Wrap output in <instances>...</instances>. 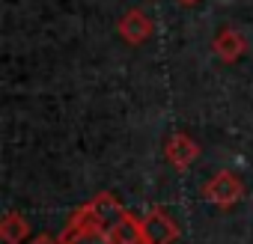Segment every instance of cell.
I'll return each mask as SVG.
<instances>
[{
    "label": "cell",
    "instance_id": "1",
    "mask_svg": "<svg viewBox=\"0 0 253 244\" xmlns=\"http://www.w3.org/2000/svg\"><path fill=\"white\" fill-rule=\"evenodd\" d=\"M63 244H113V235H110V226L98 217V211L92 208V203L81 205L66 229H63Z\"/></svg>",
    "mask_w": 253,
    "mask_h": 244
},
{
    "label": "cell",
    "instance_id": "2",
    "mask_svg": "<svg viewBox=\"0 0 253 244\" xmlns=\"http://www.w3.org/2000/svg\"><path fill=\"white\" fill-rule=\"evenodd\" d=\"M203 197H206V203H211V205H217V208H232V205L244 197V185H241V179H238L235 173L220 170V173H214V176L203 185Z\"/></svg>",
    "mask_w": 253,
    "mask_h": 244
},
{
    "label": "cell",
    "instance_id": "3",
    "mask_svg": "<svg viewBox=\"0 0 253 244\" xmlns=\"http://www.w3.org/2000/svg\"><path fill=\"white\" fill-rule=\"evenodd\" d=\"M179 241V223L164 211L152 208L143 220V244H176Z\"/></svg>",
    "mask_w": 253,
    "mask_h": 244
},
{
    "label": "cell",
    "instance_id": "4",
    "mask_svg": "<svg viewBox=\"0 0 253 244\" xmlns=\"http://www.w3.org/2000/svg\"><path fill=\"white\" fill-rule=\"evenodd\" d=\"M152 30H155V24H152V18L143 9H128L119 18V24H116V33L128 45H143L152 36Z\"/></svg>",
    "mask_w": 253,
    "mask_h": 244
},
{
    "label": "cell",
    "instance_id": "5",
    "mask_svg": "<svg viewBox=\"0 0 253 244\" xmlns=\"http://www.w3.org/2000/svg\"><path fill=\"white\" fill-rule=\"evenodd\" d=\"M164 158H167L176 170H188V167L200 158V146H197V140H191L188 134L176 131V134L164 143Z\"/></svg>",
    "mask_w": 253,
    "mask_h": 244
},
{
    "label": "cell",
    "instance_id": "6",
    "mask_svg": "<svg viewBox=\"0 0 253 244\" xmlns=\"http://www.w3.org/2000/svg\"><path fill=\"white\" fill-rule=\"evenodd\" d=\"M211 51H214V57H217L220 63H238V57L247 51V39H244L238 30H232V27H223V30L214 36V42H211Z\"/></svg>",
    "mask_w": 253,
    "mask_h": 244
},
{
    "label": "cell",
    "instance_id": "7",
    "mask_svg": "<svg viewBox=\"0 0 253 244\" xmlns=\"http://www.w3.org/2000/svg\"><path fill=\"white\" fill-rule=\"evenodd\" d=\"M27 235H30V223L24 214H18V211L3 214V220H0V238L6 244H24Z\"/></svg>",
    "mask_w": 253,
    "mask_h": 244
},
{
    "label": "cell",
    "instance_id": "8",
    "mask_svg": "<svg viewBox=\"0 0 253 244\" xmlns=\"http://www.w3.org/2000/svg\"><path fill=\"white\" fill-rule=\"evenodd\" d=\"M30 244H63V238H54V235H48V232H42V235H36Z\"/></svg>",
    "mask_w": 253,
    "mask_h": 244
},
{
    "label": "cell",
    "instance_id": "9",
    "mask_svg": "<svg viewBox=\"0 0 253 244\" xmlns=\"http://www.w3.org/2000/svg\"><path fill=\"white\" fill-rule=\"evenodd\" d=\"M179 3H185V6H194V3H200V0H179Z\"/></svg>",
    "mask_w": 253,
    "mask_h": 244
}]
</instances>
